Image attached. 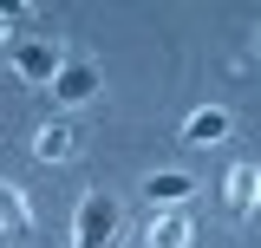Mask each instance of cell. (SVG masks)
I'll list each match as a JSON object with an SVG mask.
<instances>
[{"mask_svg": "<svg viewBox=\"0 0 261 248\" xmlns=\"http://www.w3.org/2000/svg\"><path fill=\"white\" fill-rule=\"evenodd\" d=\"M124 229H130V216H124V203L111 189H85L79 196V209H72V248H118Z\"/></svg>", "mask_w": 261, "mask_h": 248, "instance_id": "6da1fadb", "label": "cell"}, {"mask_svg": "<svg viewBox=\"0 0 261 248\" xmlns=\"http://www.w3.org/2000/svg\"><path fill=\"white\" fill-rule=\"evenodd\" d=\"M228 131H235V118L222 105H196L183 118V144H228Z\"/></svg>", "mask_w": 261, "mask_h": 248, "instance_id": "ba28073f", "label": "cell"}, {"mask_svg": "<svg viewBox=\"0 0 261 248\" xmlns=\"http://www.w3.org/2000/svg\"><path fill=\"white\" fill-rule=\"evenodd\" d=\"M27 229H33V203L0 177V235H27Z\"/></svg>", "mask_w": 261, "mask_h": 248, "instance_id": "9c48e42d", "label": "cell"}, {"mask_svg": "<svg viewBox=\"0 0 261 248\" xmlns=\"http://www.w3.org/2000/svg\"><path fill=\"white\" fill-rule=\"evenodd\" d=\"M0 46H7V27H0Z\"/></svg>", "mask_w": 261, "mask_h": 248, "instance_id": "8fae6325", "label": "cell"}, {"mask_svg": "<svg viewBox=\"0 0 261 248\" xmlns=\"http://www.w3.org/2000/svg\"><path fill=\"white\" fill-rule=\"evenodd\" d=\"M144 242H150V248H190L196 242V216H190V209H157L150 229H144Z\"/></svg>", "mask_w": 261, "mask_h": 248, "instance_id": "52a82bcc", "label": "cell"}, {"mask_svg": "<svg viewBox=\"0 0 261 248\" xmlns=\"http://www.w3.org/2000/svg\"><path fill=\"white\" fill-rule=\"evenodd\" d=\"M72 151H79V124L72 118H46L33 131V157H39V163H65Z\"/></svg>", "mask_w": 261, "mask_h": 248, "instance_id": "5b68a950", "label": "cell"}, {"mask_svg": "<svg viewBox=\"0 0 261 248\" xmlns=\"http://www.w3.org/2000/svg\"><path fill=\"white\" fill-rule=\"evenodd\" d=\"M59 65H65V53L53 46V39H20V46H13V72H20L27 85H53Z\"/></svg>", "mask_w": 261, "mask_h": 248, "instance_id": "277c9868", "label": "cell"}, {"mask_svg": "<svg viewBox=\"0 0 261 248\" xmlns=\"http://www.w3.org/2000/svg\"><path fill=\"white\" fill-rule=\"evenodd\" d=\"M144 196H150L157 209H190L196 177H190V170H150V177H144Z\"/></svg>", "mask_w": 261, "mask_h": 248, "instance_id": "8992f818", "label": "cell"}, {"mask_svg": "<svg viewBox=\"0 0 261 248\" xmlns=\"http://www.w3.org/2000/svg\"><path fill=\"white\" fill-rule=\"evenodd\" d=\"M222 209H228L235 222H248V216L261 209V163H255V157H242V163L222 177Z\"/></svg>", "mask_w": 261, "mask_h": 248, "instance_id": "3957f363", "label": "cell"}, {"mask_svg": "<svg viewBox=\"0 0 261 248\" xmlns=\"http://www.w3.org/2000/svg\"><path fill=\"white\" fill-rule=\"evenodd\" d=\"M98 92H105V72H98V59H65V65H59V79H53L59 111H79V105H92Z\"/></svg>", "mask_w": 261, "mask_h": 248, "instance_id": "7a4b0ae2", "label": "cell"}, {"mask_svg": "<svg viewBox=\"0 0 261 248\" xmlns=\"http://www.w3.org/2000/svg\"><path fill=\"white\" fill-rule=\"evenodd\" d=\"M255 59H261V27H255Z\"/></svg>", "mask_w": 261, "mask_h": 248, "instance_id": "30bf717a", "label": "cell"}]
</instances>
